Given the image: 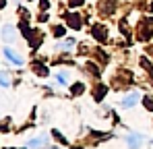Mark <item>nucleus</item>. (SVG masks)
<instances>
[{
  "label": "nucleus",
  "instance_id": "1",
  "mask_svg": "<svg viewBox=\"0 0 153 149\" xmlns=\"http://www.w3.org/2000/svg\"><path fill=\"white\" fill-rule=\"evenodd\" d=\"M4 54H6V58H8L10 62H15V64H19V66L23 64V60H21L19 56H15V54H13V52H10V50H8V48H4Z\"/></svg>",
  "mask_w": 153,
  "mask_h": 149
},
{
  "label": "nucleus",
  "instance_id": "2",
  "mask_svg": "<svg viewBox=\"0 0 153 149\" xmlns=\"http://www.w3.org/2000/svg\"><path fill=\"white\" fill-rule=\"evenodd\" d=\"M137 99H139V93H130V95H126V98H124L122 106H124V108H128V106H132Z\"/></svg>",
  "mask_w": 153,
  "mask_h": 149
}]
</instances>
